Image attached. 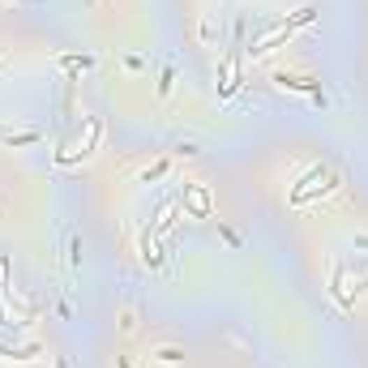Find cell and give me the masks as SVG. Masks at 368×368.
I'll list each match as a JSON object with an SVG mask.
<instances>
[{
	"label": "cell",
	"mask_w": 368,
	"mask_h": 368,
	"mask_svg": "<svg viewBox=\"0 0 368 368\" xmlns=\"http://www.w3.org/2000/svg\"><path fill=\"white\" fill-rule=\"evenodd\" d=\"M313 17H317V9H300V13H295V17H291L287 26H279V30H274V35H270V39H261V43L253 47V56H270V52H274L279 43H287V39L295 35V30H300V26H309Z\"/></svg>",
	"instance_id": "cell-1"
},
{
	"label": "cell",
	"mask_w": 368,
	"mask_h": 368,
	"mask_svg": "<svg viewBox=\"0 0 368 368\" xmlns=\"http://www.w3.org/2000/svg\"><path fill=\"white\" fill-rule=\"evenodd\" d=\"M274 82H279L283 90H300V94H313V98H321V86H317L313 78H287V73H279Z\"/></svg>",
	"instance_id": "cell-2"
},
{
	"label": "cell",
	"mask_w": 368,
	"mask_h": 368,
	"mask_svg": "<svg viewBox=\"0 0 368 368\" xmlns=\"http://www.w3.org/2000/svg\"><path fill=\"white\" fill-rule=\"evenodd\" d=\"M142 257H146V265H159V261H163V257H159V249H154V236H150V231L142 236Z\"/></svg>",
	"instance_id": "cell-3"
}]
</instances>
